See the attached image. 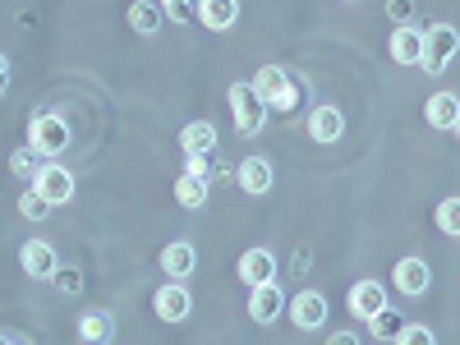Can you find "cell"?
Returning a JSON list of instances; mask_svg holds the SVG:
<instances>
[{"mask_svg":"<svg viewBox=\"0 0 460 345\" xmlns=\"http://www.w3.org/2000/svg\"><path fill=\"white\" fill-rule=\"evenodd\" d=\"M345 134V115L336 111V106H318L314 115H309V138L314 143H336Z\"/></svg>","mask_w":460,"mask_h":345,"instance_id":"18","label":"cell"},{"mask_svg":"<svg viewBox=\"0 0 460 345\" xmlns=\"http://www.w3.org/2000/svg\"><path fill=\"white\" fill-rule=\"evenodd\" d=\"M129 28L138 37H157L162 32V5H157V0H134V5H129Z\"/></svg>","mask_w":460,"mask_h":345,"instance_id":"20","label":"cell"},{"mask_svg":"<svg viewBox=\"0 0 460 345\" xmlns=\"http://www.w3.org/2000/svg\"><path fill=\"white\" fill-rule=\"evenodd\" d=\"M387 14H392V23L401 28V23H410L414 19V0H387Z\"/></svg>","mask_w":460,"mask_h":345,"instance_id":"30","label":"cell"},{"mask_svg":"<svg viewBox=\"0 0 460 345\" xmlns=\"http://www.w3.org/2000/svg\"><path fill=\"white\" fill-rule=\"evenodd\" d=\"M368 332H373L377 341H396V336L405 332V318H401L396 309H382V314L368 318Z\"/></svg>","mask_w":460,"mask_h":345,"instance_id":"23","label":"cell"},{"mask_svg":"<svg viewBox=\"0 0 460 345\" xmlns=\"http://www.w3.org/2000/svg\"><path fill=\"white\" fill-rule=\"evenodd\" d=\"M19 267H23L32 281H51L56 267H60L56 244H47V240H23V244H19Z\"/></svg>","mask_w":460,"mask_h":345,"instance_id":"6","label":"cell"},{"mask_svg":"<svg viewBox=\"0 0 460 345\" xmlns=\"http://www.w3.org/2000/svg\"><path fill=\"white\" fill-rule=\"evenodd\" d=\"M5 93H10V60L0 56V97H5Z\"/></svg>","mask_w":460,"mask_h":345,"instance_id":"33","label":"cell"},{"mask_svg":"<svg viewBox=\"0 0 460 345\" xmlns=\"http://www.w3.org/2000/svg\"><path fill=\"white\" fill-rule=\"evenodd\" d=\"M235 272H240V281L249 290L267 286V281H277V258H272V249H244L240 262H235Z\"/></svg>","mask_w":460,"mask_h":345,"instance_id":"9","label":"cell"},{"mask_svg":"<svg viewBox=\"0 0 460 345\" xmlns=\"http://www.w3.org/2000/svg\"><path fill=\"white\" fill-rule=\"evenodd\" d=\"M28 147L37 152V157L56 162L60 152L69 147V125H65V115H60V111H37L32 120H28Z\"/></svg>","mask_w":460,"mask_h":345,"instance_id":"1","label":"cell"},{"mask_svg":"<svg viewBox=\"0 0 460 345\" xmlns=\"http://www.w3.org/2000/svg\"><path fill=\"white\" fill-rule=\"evenodd\" d=\"M152 314H157L162 323H184L189 314H194V295H189L180 281L162 286L157 295H152Z\"/></svg>","mask_w":460,"mask_h":345,"instance_id":"7","label":"cell"},{"mask_svg":"<svg viewBox=\"0 0 460 345\" xmlns=\"http://www.w3.org/2000/svg\"><path fill=\"white\" fill-rule=\"evenodd\" d=\"M19 217H28V221H42V217H51V203L37 194V189H23V199H19Z\"/></svg>","mask_w":460,"mask_h":345,"instance_id":"26","label":"cell"},{"mask_svg":"<svg viewBox=\"0 0 460 345\" xmlns=\"http://www.w3.org/2000/svg\"><path fill=\"white\" fill-rule=\"evenodd\" d=\"M387 51H392V60H396V65H419V56H424V28H410V23L392 28Z\"/></svg>","mask_w":460,"mask_h":345,"instance_id":"14","label":"cell"},{"mask_svg":"<svg viewBox=\"0 0 460 345\" xmlns=\"http://www.w3.org/2000/svg\"><path fill=\"white\" fill-rule=\"evenodd\" d=\"M433 221H438L442 235L460 240V199H442V203H438V212H433Z\"/></svg>","mask_w":460,"mask_h":345,"instance_id":"25","label":"cell"},{"mask_svg":"<svg viewBox=\"0 0 460 345\" xmlns=\"http://www.w3.org/2000/svg\"><path fill=\"white\" fill-rule=\"evenodd\" d=\"M230 111H235V129L244 138H253L267 125V102L253 93V84H235V88H230Z\"/></svg>","mask_w":460,"mask_h":345,"instance_id":"4","label":"cell"},{"mask_svg":"<svg viewBox=\"0 0 460 345\" xmlns=\"http://www.w3.org/2000/svg\"><path fill=\"white\" fill-rule=\"evenodd\" d=\"M451 134H456V138H460V120H456V125H451Z\"/></svg>","mask_w":460,"mask_h":345,"instance_id":"35","label":"cell"},{"mask_svg":"<svg viewBox=\"0 0 460 345\" xmlns=\"http://www.w3.org/2000/svg\"><path fill=\"white\" fill-rule=\"evenodd\" d=\"M194 267H199V249L189 244V240H171L162 249V272L171 281H189V277H194Z\"/></svg>","mask_w":460,"mask_h":345,"instance_id":"12","label":"cell"},{"mask_svg":"<svg viewBox=\"0 0 460 345\" xmlns=\"http://www.w3.org/2000/svg\"><path fill=\"white\" fill-rule=\"evenodd\" d=\"M32 189H37V194H42L51 208H60V203L74 199V171H65L60 162H42V166H37V175H32Z\"/></svg>","mask_w":460,"mask_h":345,"instance_id":"5","label":"cell"},{"mask_svg":"<svg viewBox=\"0 0 460 345\" xmlns=\"http://www.w3.org/2000/svg\"><path fill=\"white\" fill-rule=\"evenodd\" d=\"M235 184L244 189L249 199H262L267 189H272V162H267V157H249V162H240V166H235Z\"/></svg>","mask_w":460,"mask_h":345,"instance_id":"13","label":"cell"},{"mask_svg":"<svg viewBox=\"0 0 460 345\" xmlns=\"http://www.w3.org/2000/svg\"><path fill=\"white\" fill-rule=\"evenodd\" d=\"M345 5H355V0H345Z\"/></svg>","mask_w":460,"mask_h":345,"instance_id":"36","label":"cell"},{"mask_svg":"<svg viewBox=\"0 0 460 345\" xmlns=\"http://www.w3.org/2000/svg\"><path fill=\"white\" fill-rule=\"evenodd\" d=\"M281 309H286V295H281L272 281L249 290V318H253V323H277Z\"/></svg>","mask_w":460,"mask_h":345,"instance_id":"15","label":"cell"},{"mask_svg":"<svg viewBox=\"0 0 460 345\" xmlns=\"http://www.w3.org/2000/svg\"><path fill=\"white\" fill-rule=\"evenodd\" d=\"M175 203H180L184 212H199V208H208V180L180 175V180H175Z\"/></svg>","mask_w":460,"mask_h":345,"instance_id":"22","label":"cell"},{"mask_svg":"<svg viewBox=\"0 0 460 345\" xmlns=\"http://www.w3.org/2000/svg\"><path fill=\"white\" fill-rule=\"evenodd\" d=\"M0 345H14V336H5V332H0Z\"/></svg>","mask_w":460,"mask_h":345,"instance_id":"34","label":"cell"},{"mask_svg":"<svg viewBox=\"0 0 460 345\" xmlns=\"http://www.w3.org/2000/svg\"><path fill=\"white\" fill-rule=\"evenodd\" d=\"M217 152H189V157H184V175H194V180H217Z\"/></svg>","mask_w":460,"mask_h":345,"instance_id":"24","label":"cell"},{"mask_svg":"<svg viewBox=\"0 0 460 345\" xmlns=\"http://www.w3.org/2000/svg\"><path fill=\"white\" fill-rule=\"evenodd\" d=\"M37 166H42V157H37L32 147H19L14 157H10V175H19V180H32V175H37Z\"/></svg>","mask_w":460,"mask_h":345,"instance_id":"27","label":"cell"},{"mask_svg":"<svg viewBox=\"0 0 460 345\" xmlns=\"http://www.w3.org/2000/svg\"><path fill=\"white\" fill-rule=\"evenodd\" d=\"M253 93L267 102V111H295L299 106V88L281 65H262L253 74Z\"/></svg>","mask_w":460,"mask_h":345,"instance_id":"2","label":"cell"},{"mask_svg":"<svg viewBox=\"0 0 460 345\" xmlns=\"http://www.w3.org/2000/svg\"><path fill=\"white\" fill-rule=\"evenodd\" d=\"M345 309H350L359 323H368L373 314L387 309V290H382L373 277H364V281H355V286H350V295H345Z\"/></svg>","mask_w":460,"mask_h":345,"instance_id":"8","label":"cell"},{"mask_svg":"<svg viewBox=\"0 0 460 345\" xmlns=\"http://www.w3.org/2000/svg\"><path fill=\"white\" fill-rule=\"evenodd\" d=\"M199 19H203V28H212V32L235 28V19H240V0H199Z\"/></svg>","mask_w":460,"mask_h":345,"instance_id":"17","label":"cell"},{"mask_svg":"<svg viewBox=\"0 0 460 345\" xmlns=\"http://www.w3.org/2000/svg\"><path fill=\"white\" fill-rule=\"evenodd\" d=\"M157 5H162V14H171V19H184L194 0H157Z\"/></svg>","mask_w":460,"mask_h":345,"instance_id":"31","label":"cell"},{"mask_svg":"<svg viewBox=\"0 0 460 345\" xmlns=\"http://www.w3.org/2000/svg\"><path fill=\"white\" fill-rule=\"evenodd\" d=\"M327 345H359V336H355V332H332Z\"/></svg>","mask_w":460,"mask_h":345,"instance_id":"32","label":"cell"},{"mask_svg":"<svg viewBox=\"0 0 460 345\" xmlns=\"http://www.w3.org/2000/svg\"><path fill=\"white\" fill-rule=\"evenodd\" d=\"M424 120H429L433 129H451V125L460 120V97H456V93H433V97L424 102Z\"/></svg>","mask_w":460,"mask_h":345,"instance_id":"19","label":"cell"},{"mask_svg":"<svg viewBox=\"0 0 460 345\" xmlns=\"http://www.w3.org/2000/svg\"><path fill=\"white\" fill-rule=\"evenodd\" d=\"M392 345H438V336H433L424 323H405V332H401Z\"/></svg>","mask_w":460,"mask_h":345,"instance_id":"28","label":"cell"},{"mask_svg":"<svg viewBox=\"0 0 460 345\" xmlns=\"http://www.w3.org/2000/svg\"><path fill=\"white\" fill-rule=\"evenodd\" d=\"M460 51V32L451 23H433L424 28V56H419V69H429V74H442Z\"/></svg>","mask_w":460,"mask_h":345,"instance_id":"3","label":"cell"},{"mask_svg":"<svg viewBox=\"0 0 460 345\" xmlns=\"http://www.w3.org/2000/svg\"><path fill=\"white\" fill-rule=\"evenodd\" d=\"M79 341L84 345H111L115 341V314L111 309H88L79 318Z\"/></svg>","mask_w":460,"mask_h":345,"instance_id":"16","label":"cell"},{"mask_svg":"<svg viewBox=\"0 0 460 345\" xmlns=\"http://www.w3.org/2000/svg\"><path fill=\"white\" fill-rule=\"evenodd\" d=\"M56 290H65V295H79L84 290V272H79V267H56Z\"/></svg>","mask_w":460,"mask_h":345,"instance_id":"29","label":"cell"},{"mask_svg":"<svg viewBox=\"0 0 460 345\" xmlns=\"http://www.w3.org/2000/svg\"><path fill=\"white\" fill-rule=\"evenodd\" d=\"M217 125H208V120H194V125H184L180 129V147H184V157L189 152H217Z\"/></svg>","mask_w":460,"mask_h":345,"instance_id":"21","label":"cell"},{"mask_svg":"<svg viewBox=\"0 0 460 345\" xmlns=\"http://www.w3.org/2000/svg\"><path fill=\"white\" fill-rule=\"evenodd\" d=\"M392 281H396L401 295L419 299V295L433 286V272H429V262H424V258H401V262L392 267Z\"/></svg>","mask_w":460,"mask_h":345,"instance_id":"11","label":"cell"},{"mask_svg":"<svg viewBox=\"0 0 460 345\" xmlns=\"http://www.w3.org/2000/svg\"><path fill=\"white\" fill-rule=\"evenodd\" d=\"M286 309H290V318H295L299 332H318V327L327 323V299H323L318 290H299Z\"/></svg>","mask_w":460,"mask_h":345,"instance_id":"10","label":"cell"}]
</instances>
